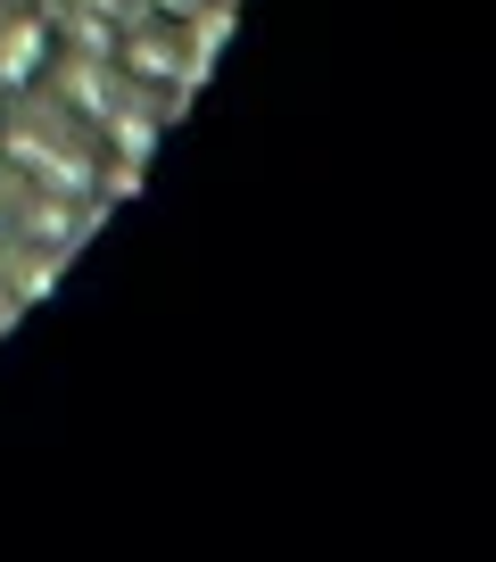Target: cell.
<instances>
[{
	"mask_svg": "<svg viewBox=\"0 0 496 562\" xmlns=\"http://www.w3.org/2000/svg\"><path fill=\"white\" fill-rule=\"evenodd\" d=\"M50 75V34L34 18H9L0 25V91H34Z\"/></svg>",
	"mask_w": 496,
	"mask_h": 562,
	"instance_id": "cell-1",
	"label": "cell"
},
{
	"mask_svg": "<svg viewBox=\"0 0 496 562\" xmlns=\"http://www.w3.org/2000/svg\"><path fill=\"white\" fill-rule=\"evenodd\" d=\"M25 232H34L42 248H75V215H67V207H50V199H42V207L25 215Z\"/></svg>",
	"mask_w": 496,
	"mask_h": 562,
	"instance_id": "cell-2",
	"label": "cell"
}]
</instances>
